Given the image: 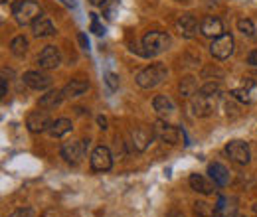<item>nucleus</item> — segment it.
Wrapping results in <instances>:
<instances>
[{"mask_svg": "<svg viewBox=\"0 0 257 217\" xmlns=\"http://www.w3.org/2000/svg\"><path fill=\"white\" fill-rule=\"evenodd\" d=\"M200 32H202L206 38L216 40V38H220V36L224 34V24H222V20L216 18V16H206V18L202 20V24H200Z\"/></svg>", "mask_w": 257, "mask_h": 217, "instance_id": "12", "label": "nucleus"}, {"mask_svg": "<svg viewBox=\"0 0 257 217\" xmlns=\"http://www.w3.org/2000/svg\"><path fill=\"white\" fill-rule=\"evenodd\" d=\"M6 93H8V85H6V79H2V83H0V95L6 97Z\"/></svg>", "mask_w": 257, "mask_h": 217, "instance_id": "32", "label": "nucleus"}, {"mask_svg": "<svg viewBox=\"0 0 257 217\" xmlns=\"http://www.w3.org/2000/svg\"><path fill=\"white\" fill-rule=\"evenodd\" d=\"M153 107H155V111L162 115V117H168V115H172L174 113V103L166 97V95H157L155 99H153Z\"/></svg>", "mask_w": 257, "mask_h": 217, "instance_id": "21", "label": "nucleus"}, {"mask_svg": "<svg viewBox=\"0 0 257 217\" xmlns=\"http://www.w3.org/2000/svg\"><path fill=\"white\" fill-rule=\"evenodd\" d=\"M210 54L216 60H227L233 54V38L229 34H222L220 38H216L210 46Z\"/></svg>", "mask_w": 257, "mask_h": 217, "instance_id": "6", "label": "nucleus"}, {"mask_svg": "<svg viewBox=\"0 0 257 217\" xmlns=\"http://www.w3.org/2000/svg\"><path fill=\"white\" fill-rule=\"evenodd\" d=\"M10 52L16 56V58H24L26 52H28V40L24 36H16L10 44Z\"/></svg>", "mask_w": 257, "mask_h": 217, "instance_id": "24", "label": "nucleus"}, {"mask_svg": "<svg viewBox=\"0 0 257 217\" xmlns=\"http://www.w3.org/2000/svg\"><path fill=\"white\" fill-rule=\"evenodd\" d=\"M105 83H107V87H109L111 91H117V89H119V75L107 73V75H105Z\"/></svg>", "mask_w": 257, "mask_h": 217, "instance_id": "28", "label": "nucleus"}, {"mask_svg": "<svg viewBox=\"0 0 257 217\" xmlns=\"http://www.w3.org/2000/svg\"><path fill=\"white\" fill-rule=\"evenodd\" d=\"M91 30L95 32L97 36H103V34H105V28L99 24V18H97V14H93V18H91Z\"/></svg>", "mask_w": 257, "mask_h": 217, "instance_id": "29", "label": "nucleus"}, {"mask_svg": "<svg viewBox=\"0 0 257 217\" xmlns=\"http://www.w3.org/2000/svg\"><path fill=\"white\" fill-rule=\"evenodd\" d=\"M77 40H79V44H81V48H83V50H87V46H89V42H87V38H85V34H79V36H77Z\"/></svg>", "mask_w": 257, "mask_h": 217, "instance_id": "31", "label": "nucleus"}, {"mask_svg": "<svg viewBox=\"0 0 257 217\" xmlns=\"http://www.w3.org/2000/svg\"><path fill=\"white\" fill-rule=\"evenodd\" d=\"M38 63L42 69H56L60 63H62V56H60V50L56 46H48L42 50L40 58H38Z\"/></svg>", "mask_w": 257, "mask_h": 217, "instance_id": "11", "label": "nucleus"}, {"mask_svg": "<svg viewBox=\"0 0 257 217\" xmlns=\"http://www.w3.org/2000/svg\"><path fill=\"white\" fill-rule=\"evenodd\" d=\"M153 134L155 138H159L161 142H168V144H178L180 140H184V132L166 121H157L153 124Z\"/></svg>", "mask_w": 257, "mask_h": 217, "instance_id": "4", "label": "nucleus"}, {"mask_svg": "<svg viewBox=\"0 0 257 217\" xmlns=\"http://www.w3.org/2000/svg\"><path fill=\"white\" fill-rule=\"evenodd\" d=\"M32 32L36 38H48V36H54L56 28H54V24L48 16H40L32 24Z\"/></svg>", "mask_w": 257, "mask_h": 217, "instance_id": "18", "label": "nucleus"}, {"mask_svg": "<svg viewBox=\"0 0 257 217\" xmlns=\"http://www.w3.org/2000/svg\"><path fill=\"white\" fill-rule=\"evenodd\" d=\"M87 148H89V138L71 140V142H65L64 146H62V156L65 158V162H69V164H79Z\"/></svg>", "mask_w": 257, "mask_h": 217, "instance_id": "5", "label": "nucleus"}, {"mask_svg": "<svg viewBox=\"0 0 257 217\" xmlns=\"http://www.w3.org/2000/svg\"><path fill=\"white\" fill-rule=\"evenodd\" d=\"M24 83L34 91H44L52 85V79L40 71H28V73H24Z\"/></svg>", "mask_w": 257, "mask_h": 217, "instance_id": "14", "label": "nucleus"}, {"mask_svg": "<svg viewBox=\"0 0 257 217\" xmlns=\"http://www.w3.org/2000/svg\"><path fill=\"white\" fill-rule=\"evenodd\" d=\"M176 28H178V32H180L184 38L190 40V38L196 36V32H198V22H196V18H194L192 14H184V16L178 18Z\"/></svg>", "mask_w": 257, "mask_h": 217, "instance_id": "16", "label": "nucleus"}, {"mask_svg": "<svg viewBox=\"0 0 257 217\" xmlns=\"http://www.w3.org/2000/svg\"><path fill=\"white\" fill-rule=\"evenodd\" d=\"M178 91H180V95H182V97H186V99L194 97V95H196V91H198L196 77H192V75L182 77V79H180V83H178Z\"/></svg>", "mask_w": 257, "mask_h": 217, "instance_id": "22", "label": "nucleus"}, {"mask_svg": "<svg viewBox=\"0 0 257 217\" xmlns=\"http://www.w3.org/2000/svg\"><path fill=\"white\" fill-rule=\"evenodd\" d=\"M89 89V81L87 79H81V77H77V79H71L67 85H65L64 89V97L65 99H73V97H79V95H83L85 91Z\"/></svg>", "mask_w": 257, "mask_h": 217, "instance_id": "15", "label": "nucleus"}, {"mask_svg": "<svg viewBox=\"0 0 257 217\" xmlns=\"http://www.w3.org/2000/svg\"><path fill=\"white\" fill-rule=\"evenodd\" d=\"M225 154L229 156L233 162H237V164H247V162L251 160L249 146H247V142H243V140H231V142H227Z\"/></svg>", "mask_w": 257, "mask_h": 217, "instance_id": "7", "label": "nucleus"}, {"mask_svg": "<svg viewBox=\"0 0 257 217\" xmlns=\"http://www.w3.org/2000/svg\"><path fill=\"white\" fill-rule=\"evenodd\" d=\"M113 166V154L107 146H97L91 152V168L95 172H107Z\"/></svg>", "mask_w": 257, "mask_h": 217, "instance_id": "9", "label": "nucleus"}, {"mask_svg": "<svg viewBox=\"0 0 257 217\" xmlns=\"http://www.w3.org/2000/svg\"><path fill=\"white\" fill-rule=\"evenodd\" d=\"M89 2H91V4H95V6H103L107 0H89Z\"/></svg>", "mask_w": 257, "mask_h": 217, "instance_id": "36", "label": "nucleus"}, {"mask_svg": "<svg viewBox=\"0 0 257 217\" xmlns=\"http://www.w3.org/2000/svg\"><path fill=\"white\" fill-rule=\"evenodd\" d=\"M166 75H168L166 65H162V63H153V65L145 67L143 71H139L137 83H139V87H143V89H155L157 85H161L162 81L166 79Z\"/></svg>", "mask_w": 257, "mask_h": 217, "instance_id": "3", "label": "nucleus"}, {"mask_svg": "<svg viewBox=\"0 0 257 217\" xmlns=\"http://www.w3.org/2000/svg\"><path fill=\"white\" fill-rule=\"evenodd\" d=\"M237 30L241 32L243 36H247V38H253L255 36V26H253V22L249 18H239L237 20Z\"/></svg>", "mask_w": 257, "mask_h": 217, "instance_id": "25", "label": "nucleus"}, {"mask_svg": "<svg viewBox=\"0 0 257 217\" xmlns=\"http://www.w3.org/2000/svg\"><path fill=\"white\" fill-rule=\"evenodd\" d=\"M170 46H172V40H170L168 34H164V32H149V34H145V38H143L141 56H145V58L159 56L162 52H166Z\"/></svg>", "mask_w": 257, "mask_h": 217, "instance_id": "1", "label": "nucleus"}, {"mask_svg": "<svg viewBox=\"0 0 257 217\" xmlns=\"http://www.w3.org/2000/svg\"><path fill=\"white\" fill-rule=\"evenodd\" d=\"M62 2H64L67 8H75V6H77V2H75V0H62Z\"/></svg>", "mask_w": 257, "mask_h": 217, "instance_id": "34", "label": "nucleus"}, {"mask_svg": "<svg viewBox=\"0 0 257 217\" xmlns=\"http://www.w3.org/2000/svg\"><path fill=\"white\" fill-rule=\"evenodd\" d=\"M194 211L198 217H214V207L206 201H196L194 203Z\"/></svg>", "mask_w": 257, "mask_h": 217, "instance_id": "26", "label": "nucleus"}, {"mask_svg": "<svg viewBox=\"0 0 257 217\" xmlns=\"http://www.w3.org/2000/svg\"><path fill=\"white\" fill-rule=\"evenodd\" d=\"M166 217H186V215H184L182 211H178V209H170V211H168V215H166Z\"/></svg>", "mask_w": 257, "mask_h": 217, "instance_id": "33", "label": "nucleus"}, {"mask_svg": "<svg viewBox=\"0 0 257 217\" xmlns=\"http://www.w3.org/2000/svg\"><path fill=\"white\" fill-rule=\"evenodd\" d=\"M216 99L218 97H212V95H204L198 91V95H194L192 97V111L196 117H208L212 111H214V107H216Z\"/></svg>", "mask_w": 257, "mask_h": 217, "instance_id": "8", "label": "nucleus"}, {"mask_svg": "<svg viewBox=\"0 0 257 217\" xmlns=\"http://www.w3.org/2000/svg\"><path fill=\"white\" fill-rule=\"evenodd\" d=\"M26 126L30 132H46L52 126V119L46 111H32L26 119Z\"/></svg>", "mask_w": 257, "mask_h": 217, "instance_id": "10", "label": "nucleus"}, {"mask_svg": "<svg viewBox=\"0 0 257 217\" xmlns=\"http://www.w3.org/2000/svg\"><path fill=\"white\" fill-rule=\"evenodd\" d=\"M64 99H65L64 91L52 89V91H48L46 95H42V99H40V107H42V109H56Z\"/></svg>", "mask_w": 257, "mask_h": 217, "instance_id": "20", "label": "nucleus"}, {"mask_svg": "<svg viewBox=\"0 0 257 217\" xmlns=\"http://www.w3.org/2000/svg\"><path fill=\"white\" fill-rule=\"evenodd\" d=\"M10 217H34V209H30V207H26V209H18V211H14Z\"/></svg>", "mask_w": 257, "mask_h": 217, "instance_id": "30", "label": "nucleus"}, {"mask_svg": "<svg viewBox=\"0 0 257 217\" xmlns=\"http://www.w3.org/2000/svg\"><path fill=\"white\" fill-rule=\"evenodd\" d=\"M227 217H245V215H241V213H237V211H233V213H229Z\"/></svg>", "mask_w": 257, "mask_h": 217, "instance_id": "37", "label": "nucleus"}, {"mask_svg": "<svg viewBox=\"0 0 257 217\" xmlns=\"http://www.w3.org/2000/svg\"><path fill=\"white\" fill-rule=\"evenodd\" d=\"M220 85L218 83H206L202 89H200V93H204V95H212V97H220Z\"/></svg>", "mask_w": 257, "mask_h": 217, "instance_id": "27", "label": "nucleus"}, {"mask_svg": "<svg viewBox=\"0 0 257 217\" xmlns=\"http://www.w3.org/2000/svg\"><path fill=\"white\" fill-rule=\"evenodd\" d=\"M253 211H255V213H257V201H255V203H253Z\"/></svg>", "mask_w": 257, "mask_h": 217, "instance_id": "38", "label": "nucleus"}, {"mask_svg": "<svg viewBox=\"0 0 257 217\" xmlns=\"http://www.w3.org/2000/svg\"><path fill=\"white\" fill-rule=\"evenodd\" d=\"M153 132H149L147 128H143V126H139V128H135L133 132H131V146L137 150V152H143V150H147V146H149V142L153 140Z\"/></svg>", "mask_w": 257, "mask_h": 217, "instance_id": "13", "label": "nucleus"}, {"mask_svg": "<svg viewBox=\"0 0 257 217\" xmlns=\"http://www.w3.org/2000/svg\"><path fill=\"white\" fill-rule=\"evenodd\" d=\"M208 174L214 180V184H218V186H227L229 184V172H227V168H225L224 164H220V162L210 164L208 166Z\"/></svg>", "mask_w": 257, "mask_h": 217, "instance_id": "17", "label": "nucleus"}, {"mask_svg": "<svg viewBox=\"0 0 257 217\" xmlns=\"http://www.w3.org/2000/svg\"><path fill=\"white\" fill-rule=\"evenodd\" d=\"M71 130V121L69 119H58V121H54L52 126H50V136H54V138H60V136H64Z\"/></svg>", "mask_w": 257, "mask_h": 217, "instance_id": "23", "label": "nucleus"}, {"mask_svg": "<svg viewBox=\"0 0 257 217\" xmlns=\"http://www.w3.org/2000/svg\"><path fill=\"white\" fill-rule=\"evenodd\" d=\"M12 14L20 26H32L42 16V10L36 0H16L12 4Z\"/></svg>", "mask_w": 257, "mask_h": 217, "instance_id": "2", "label": "nucleus"}, {"mask_svg": "<svg viewBox=\"0 0 257 217\" xmlns=\"http://www.w3.org/2000/svg\"><path fill=\"white\" fill-rule=\"evenodd\" d=\"M190 186L194 191H200L204 195H210L214 193V182H210L208 178H204L202 174H192L190 176Z\"/></svg>", "mask_w": 257, "mask_h": 217, "instance_id": "19", "label": "nucleus"}, {"mask_svg": "<svg viewBox=\"0 0 257 217\" xmlns=\"http://www.w3.org/2000/svg\"><path fill=\"white\" fill-rule=\"evenodd\" d=\"M97 123H99V126H101V128H107V119L99 117V119H97Z\"/></svg>", "mask_w": 257, "mask_h": 217, "instance_id": "35", "label": "nucleus"}]
</instances>
